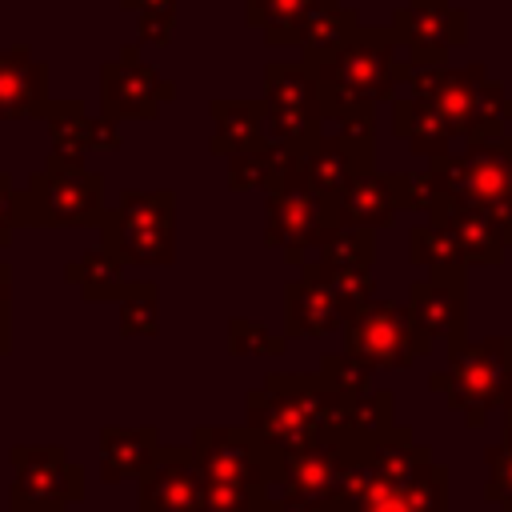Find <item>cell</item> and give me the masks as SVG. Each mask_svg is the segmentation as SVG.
Returning a JSON list of instances; mask_svg holds the SVG:
<instances>
[{
    "mask_svg": "<svg viewBox=\"0 0 512 512\" xmlns=\"http://www.w3.org/2000/svg\"><path fill=\"white\" fill-rule=\"evenodd\" d=\"M412 212H448V208H480L488 212L504 244L512 248V132L488 144H468L464 156L428 160L424 172H408Z\"/></svg>",
    "mask_w": 512,
    "mask_h": 512,
    "instance_id": "obj_1",
    "label": "cell"
},
{
    "mask_svg": "<svg viewBox=\"0 0 512 512\" xmlns=\"http://www.w3.org/2000/svg\"><path fill=\"white\" fill-rule=\"evenodd\" d=\"M352 396L324 372H268L260 388L244 396L248 428L276 452H296L328 432L344 428Z\"/></svg>",
    "mask_w": 512,
    "mask_h": 512,
    "instance_id": "obj_2",
    "label": "cell"
},
{
    "mask_svg": "<svg viewBox=\"0 0 512 512\" xmlns=\"http://www.w3.org/2000/svg\"><path fill=\"white\" fill-rule=\"evenodd\" d=\"M408 96L420 100L448 136H464L468 144H488L512 132V100L480 60H468L460 68L412 64Z\"/></svg>",
    "mask_w": 512,
    "mask_h": 512,
    "instance_id": "obj_3",
    "label": "cell"
},
{
    "mask_svg": "<svg viewBox=\"0 0 512 512\" xmlns=\"http://www.w3.org/2000/svg\"><path fill=\"white\" fill-rule=\"evenodd\" d=\"M400 40L392 28H356L324 64L320 72V100L324 120H344L356 108H376L392 100L400 84L412 76V60H400Z\"/></svg>",
    "mask_w": 512,
    "mask_h": 512,
    "instance_id": "obj_4",
    "label": "cell"
},
{
    "mask_svg": "<svg viewBox=\"0 0 512 512\" xmlns=\"http://www.w3.org/2000/svg\"><path fill=\"white\" fill-rule=\"evenodd\" d=\"M192 452L204 468L208 512H264L276 492V460L280 452L264 444L248 424L216 428L200 424L192 432Z\"/></svg>",
    "mask_w": 512,
    "mask_h": 512,
    "instance_id": "obj_5",
    "label": "cell"
},
{
    "mask_svg": "<svg viewBox=\"0 0 512 512\" xmlns=\"http://www.w3.org/2000/svg\"><path fill=\"white\" fill-rule=\"evenodd\" d=\"M284 156L268 180V204H264V244L284 252L288 264H304L320 240L336 228V204L324 200L300 172L296 148L280 144Z\"/></svg>",
    "mask_w": 512,
    "mask_h": 512,
    "instance_id": "obj_6",
    "label": "cell"
},
{
    "mask_svg": "<svg viewBox=\"0 0 512 512\" xmlns=\"http://www.w3.org/2000/svg\"><path fill=\"white\" fill-rule=\"evenodd\" d=\"M104 216V176L64 156H48V164L32 172L16 196L20 228H100Z\"/></svg>",
    "mask_w": 512,
    "mask_h": 512,
    "instance_id": "obj_7",
    "label": "cell"
},
{
    "mask_svg": "<svg viewBox=\"0 0 512 512\" xmlns=\"http://www.w3.org/2000/svg\"><path fill=\"white\" fill-rule=\"evenodd\" d=\"M428 388L448 396V408H456L468 428H484L488 412L512 400V336L448 348V368L432 372Z\"/></svg>",
    "mask_w": 512,
    "mask_h": 512,
    "instance_id": "obj_8",
    "label": "cell"
},
{
    "mask_svg": "<svg viewBox=\"0 0 512 512\" xmlns=\"http://www.w3.org/2000/svg\"><path fill=\"white\" fill-rule=\"evenodd\" d=\"M100 244L124 264L160 268L176 260V196L168 188L136 192L124 188L116 208L100 224Z\"/></svg>",
    "mask_w": 512,
    "mask_h": 512,
    "instance_id": "obj_9",
    "label": "cell"
},
{
    "mask_svg": "<svg viewBox=\"0 0 512 512\" xmlns=\"http://www.w3.org/2000/svg\"><path fill=\"white\" fill-rule=\"evenodd\" d=\"M264 140L304 144L324 124L320 72L308 60H272L264 64Z\"/></svg>",
    "mask_w": 512,
    "mask_h": 512,
    "instance_id": "obj_10",
    "label": "cell"
},
{
    "mask_svg": "<svg viewBox=\"0 0 512 512\" xmlns=\"http://www.w3.org/2000/svg\"><path fill=\"white\" fill-rule=\"evenodd\" d=\"M12 460V512H68L84 500V468L60 444H16Z\"/></svg>",
    "mask_w": 512,
    "mask_h": 512,
    "instance_id": "obj_11",
    "label": "cell"
},
{
    "mask_svg": "<svg viewBox=\"0 0 512 512\" xmlns=\"http://www.w3.org/2000/svg\"><path fill=\"white\" fill-rule=\"evenodd\" d=\"M344 352L352 360L368 364L372 372L376 368L400 372L416 356H424L416 328H412V316H408V304H396V300H372L364 312H356L344 324Z\"/></svg>",
    "mask_w": 512,
    "mask_h": 512,
    "instance_id": "obj_12",
    "label": "cell"
},
{
    "mask_svg": "<svg viewBox=\"0 0 512 512\" xmlns=\"http://www.w3.org/2000/svg\"><path fill=\"white\" fill-rule=\"evenodd\" d=\"M168 100H176V84L140 60V44H124L100 68V116L108 120H152Z\"/></svg>",
    "mask_w": 512,
    "mask_h": 512,
    "instance_id": "obj_13",
    "label": "cell"
},
{
    "mask_svg": "<svg viewBox=\"0 0 512 512\" xmlns=\"http://www.w3.org/2000/svg\"><path fill=\"white\" fill-rule=\"evenodd\" d=\"M136 512H208V484L192 444H160L140 472Z\"/></svg>",
    "mask_w": 512,
    "mask_h": 512,
    "instance_id": "obj_14",
    "label": "cell"
},
{
    "mask_svg": "<svg viewBox=\"0 0 512 512\" xmlns=\"http://www.w3.org/2000/svg\"><path fill=\"white\" fill-rule=\"evenodd\" d=\"M408 316H412V328H416L424 356L436 344H444V348L464 344V328H468L464 272H428L424 280H416L408 292Z\"/></svg>",
    "mask_w": 512,
    "mask_h": 512,
    "instance_id": "obj_15",
    "label": "cell"
},
{
    "mask_svg": "<svg viewBox=\"0 0 512 512\" xmlns=\"http://www.w3.org/2000/svg\"><path fill=\"white\" fill-rule=\"evenodd\" d=\"M368 444L360 436H348V432H328L296 452H280L276 460V492H288V496H308V500H332L336 484H340V472L348 464V456Z\"/></svg>",
    "mask_w": 512,
    "mask_h": 512,
    "instance_id": "obj_16",
    "label": "cell"
},
{
    "mask_svg": "<svg viewBox=\"0 0 512 512\" xmlns=\"http://www.w3.org/2000/svg\"><path fill=\"white\" fill-rule=\"evenodd\" d=\"M392 32L412 64H444L452 48L468 44V12L448 0H408L392 12Z\"/></svg>",
    "mask_w": 512,
    "mask_h": 512,
    "instance_id": "obj_17",
    "label": "cell"
},
{
    "mask_svg": "<svg viewBox=\"0 0 512 512\" xmlns=\"http://www.w3.org/2000/svg\"><path fill=\"white\" fill-rule=\"evenodd\" d=\"M412 208V192H408V172H352L348 184L336 196V224L344 228H388L396 220V212Z\"/></svg>",
    "mask_w": 512,
    "mask_h": 512,
    "instance_id": "obj_18",
    "label": "cell"
},
{
    "mask_svg": "<svg viewBox=\"0 0 512 512\" xmlns=\"http://www.w3.org/2000/svg\"><path fill=\"white\" fill-rule=\"evenodd\" d=\"M344 308L332 292V284L316 272L304 268L300 280L284 284V336L288 340H304V336H328L336 328H344Z\"/></svg>",
    "mask_w": 512,
    "mask_h": 512,
    "instance_id": "obj_19",
    "label": "cell"
},
{
    "mask_svg": "<svg viewBox=\"0 0 512 512\" xmlns=\"http://www.w3.org/2000/svg\"><path fill=\"white\" fill-rule=\"evenodd\" d=\"M48 108V68L32 56L28 44L0 48V120L44 116Z\"/></svg>",
    "mask_w": 512,
    "mask_h": 512,
    "instance_id": "obj_20",
    "label": "cell"
},
{
    "mask_svg": "<svg viewBox=\"0 0 512 512\" xmlns=\"http://www.w3.org/2000/svg\"><path fill=\"white\" fill-rule=\"evenodd\" d=\"M368 460H372V488H404L416 484L432 464V448L416 444V436L404 424H392L388 432H380L368 444Z\"/></svg>",
    "mask_w": 512,
    "mask_h": 512,
    "instance_id": "obj_21",
    "label": "cell"
},
{
    "mask_svg": "<svg viewBox=\"0 0 512 512\" xmlns=\"http://www.w3.org/2000/svg\"><path fill=\"white\" fill-rule=\"evenodd\" d=\"M292 148H296V160H300L304 180L324 200H332V204H336L340 188L348 184V176L352 172H364V164L348 152V144L340 140V132H316V136H308L304 144H292Z\"/></svg>",
    "mask_w": 512,
    "mask_h": 512,
    "instance_id": "obj_22",
    "label": "cell"
},
{
    "mask_svg": "<svg viewBox=\"0 0 512 512\" xmlns=\"http://www.w3.org/2000/svg\"><path fill=\"white\" fill-rule=\"evenodd\" d=\"M156 448H160V436H156L152 424H144V428H116V424L100 428V480L104 484H120L128 476L140 480V472L152 464Z\"/></svg>",
    "mask_w": 512,
    "mask_h": 512,
    "instance_id": "obj_23",
    "label": "cell"
},
{
    "mask_svg": "<svg viewBox=\"0 0 512 512\" xmlns=\"http://www.w3.org/2000/svg\"><path fill=\"white\" fill-rule=\"evenodd\" d=\"M212 156H232L264 144V100H212Z\"/></svg>",
    "mask_w": 512,
    "mask_h": 512,
    "instance_id": "obj_24",
    "label": "cell"
},
{
    "mask_svg": "<svg viewBox=\"0 0 512 512\" xmlns=\"http://www.w3.org/2000/svg\"><path fill=\"white\" fill-rule=\"evenodd\" d=\"M324 4L328 0H244V20L248 28L264 32L268 48H288V44H300L304 24Z\"/></svg>",
    "mask_w": 512,
    "mask_h": 512,
    "instance_id": "obj_25",
    "label": "cell"
},
{
    "mask_svg": "<svg viewBox=\"0 0 512 512\" xmlns=\"http://www.w3.org/2000/svg\"><path fill=\"white\" fill-rule=\"evenodd\" d=\"M432 220L452 224V232H456V240H460L468 264H488V268L504 264L508 244H504L500 224H496L488 212H480V208H448V212H436Z\"/></svg>",
    "mask_w": 512,
    "mask_h": 512,
    "instance_id": "obj_26",
    "label": "cell"
},
{
    "mask_svg": "<svg viewBox=\"0 0 512 512\" xmlns=\"http://www.w3.org/2000/svg\"><path fill=\"white\" fill-rule=\"evenodd\" d=\"M444 496H448V472L444 464H432L416 484L372 488L356 512H444Z\"/></svg>",
    "mask_w": 512,
    "mask_h": 512,
    "instance_id": "obj_27",
    "label": "cell"
},
{
    "mask_svg": "<svg viewBox=\"0 0 512 512\" xmlns=\"http://www.w3.org/2000/svg\"><path fill=\"white\" fill-rule=\"evenodd\" d=\"M392 132L420 160H440V156H448V144H452V136L440 128V120L412 96H396L392 100Z\"/></svg>",
    "mask_w": 512,
    "mask_h": 512,
    "instance_id": "obj_28",
    "label": "cell"
},
{
    "mask_svg": "<svg viewBox=\"0 0 512 512\" xmlns=\"http://www.w3.org/2000/svg\"><path fill=\"white\" fill-rule=\"evenodd\" d=\"M64 280L76 284L84 300H120V292L128 284L124 280V260L116 252H108L104 244H96L80 260H72L64 268Z\"/></svg>",
    "mask_w": 512,
    "mask_h": 512,
    "instance_id": "obj_29",
    "label": "cell"
},
{
    "mask_svg": "<svg viewBox=\"0 0 512 512\" xmlns=\"http://www.w3.org/2000/svg\"><path fill=\"white\" fill-rule=\"evenodd\" d=\"M408 252H412V264H420L428 272H468L464 248H460L452 224H444V220H432L428 216L424 224H412Z\"/></svg>",
    "mask_w": 512,
    "mask_h": 512,
    "instance_id": "obj_30",
    "label": "cell"
},
{
    "mask_svg": "<svg viewBox=\"0 0 512 512\" xmlns=\"http://www.w3.org/2000/svg\"><path fill=\"white\" fill-rule=\"evenodd\" d=\"M48 124V140H52V156H64V160H80L92 152L88 144V128H92V116L80 100H48L44 116Z\"/></svg>",
    "mask_w": 512,
    "mask_h": 512,
    "instance_id": "obj_31",
    "label": "cell"
},
{
    "mask_svg": "<svg viewBox=\"0 0 512 512\" xmlns=\"http://www.w3.org/2000/svg\"><path fill=\"white\" fill-rule=\"evenodd\" d=\"M356 28H360L356 8H344L340 0H328V4L304 24V36H300L304 60H308V64H324Z\"/></svg>",
    "mask_w": 512,
    "mask_h": 512,
    "instance_id": "obj_32",
    "label": "cell"
},
{
    "mask_svg": "<svg viewBox=\"0 0 512 512\" xmlns=\"http://www.w3.org/2000/svg\"><path fill=\"white\" fill-rule=\"evenodd\" d=\"M376 260V236L368 228H344L336 224L320 248H316V264L320 268H356V272H372Z\"/></svg>",
    "mask_w": 512,
    "mask_h": 512,
    "instance_id": "obj_33",
    "label": "cell"
},
{
    "mask_svg": "<svg viewBox=\"0 0 512 512\" xmlns=\"http://www.w3.org/2000/svg\"><path fill=\"white\" fill-rule=\"evenodd\" d=\"M280 156H284V148H280V144H272V140H264V144H256V148H244V152L224 156L228 188H232V192L268 188V180H272V172H276Z\"/></svg>",
    "mask_w": 512,
    "mask_h": 512,
    "instance_id": "obj_34",
    "label": "cell"
},
{
    "mask_svg": "<svg viewBox=\"0 0 512 512\" xmlns=\"http://www.w3.org/2000/svg\"><path fill=\"white\" fill-rule=\"evenodd\" d=\"M120 336H156L160 328V296L148 280H128L120 292Z\"/></svg>",
    "mask_w": 512,
    "mask_h": 512,
    "instance_id": "obj_35",
    "label": "cell"
},
{
    "mask_svg": "<svg viewBox=\"0 0 512 512\" xmlns=\"http://www.w3.org/2000/svg\"><path fill=\"white\" fill-rule=\"evenodd\" d=\"M300 268H308V272H316V276H324V280L332 284V292H336V300H340V308H344V320H352L356 312H364V308L376 300L372 272H356V268H320L316 260H304Z\"/></svg>",
    "mask_w": 512,
    "mask_h": 512,
    "instance_id": "obj_36",
    "label": "cell"
},
{
    "mask_svg": "<svg viewBox=\"0 0 512 512\" xmlns=\"http://www.w3.org/2000/svg\"><path fill=\"white\" fill-rule=\"evenodd\" d=\"M124 12L136 16V44H168L176 28V0H120Z\"/></svg>",
    "mask_w": 512,
    "mask_h": 512,
    "instance_id": "obj_37",
    "label": "cell"
},
{
    "mask_svg": "<svg viewBox=\"0 0 512 512\" xmlns=\"http://www.w3.org/2000/svg\"><path fill=\"white\" fill-rule=\"evenodd\" d=\"M284 340L288 336H276L256 320H244V316L228 320V352L232 356H280Z\"/></svg>",
    "mask_w": 512,
    "mask_h": 512,
    "instance_id": "obj_38",
    "label": "cell"
},
{
    "mask_svg": "<svg viewBox=\"0 0 512 512\" xmlns=\"http://www.w3.org/2000/svg\"><path fill=\"white\" fill-rule=\"evenodd\" d=\"M484 464H488V476H484V500L500 504V512H512V444H488L484 448Z\"/></svg>",
    "mask_w": 512,
    "mask_h": 512,
    "instance_id": "obj_39",
    "label": "cell"
},
{
    "mask_svg": "<svg viewBox=\"0 0 512 512\" xmlns=\"http://www.w3.org/2000/svg\"><path fill=\"white\" fill-rule=\"evenodd\" d=\"M320 372H324L340 392H348V396L372 392V368L360 364V360H352L348 352H332V356H324V360H320Z\"/></svg>",
    "mask_w": 512,
    "mask_h": 512,
    "instance_id": "obj_40",
    "label": "cell"
},
{
    "mask_svg": "<svg viewBox=\"0 0 512 512\" xmlns=\"http://www.w3.org/2000/svg\"><path fill=\"white\" fill-rule=\"evenodd\" d=\"M264 512H340L332 500H308V496H288V492H276L268 496Z\"/></svg>",
    "mask_w": 512,
    "mask_h": 512,
    "instance_id": "obj_41",
    "label": "cell"
},
{
    "mask_svg": "<svg viewBox=\"0 0 512 512\" xmlns=\"http://www.w3.org/2000/svg\"><path fill=\"white\" fill-rule=\"evenodd\" d=\"M16 184L8 172H0V248L12 240V228H16Z\"/></svg>",
    "mask_w": 512,
    "mask_h": 512,
    "instance_id": "obj_42",
    "label": "cell"
},
{
    "mask_svg": "<svg viewBox=\"0 0 512 512\" xmlns=\"http://www.w3.org/2000/svg\"><path fill=\"white\" fill-rule=\"evenodd\" d=\"M120 120H108V116H92V128H88V144L92 152H116L120 148Z\"/></svg>",
    "mask_w": 512,
    "mask_h": 512,
    "instance_id": "obj_43",
    "label": "cell"
},
{
    "mask_svg": "<svg viewBox=\"0 0 512 512\" xmlns=\"http://www.w3.org/2000/svg\"><path fill=\"white\" fill-rule=\"evenodd\" d=\"M12 348V296H0V356Z\"/></svg>",
    "mask_w": 512,
    "mask_h": 512,
    "instance_id": "obj_44",
    "label": "cell"
},
{
    "mask_svg": "<svg viewBox=\"0 0 512 512\" xmlns=\"http://www.w3.org/2000/svg\"><path fill=\"white\" fill-rule=\"evenodd\" d=\"M0 296H12V268L0 264Z\"/></svg>",
    "mask_w": 512,
    "mask_h": 512,
    "instance_id": "obj_45",
    "label": "cell"
},
{
    "mask_svg": "<svg viewBox=\"0 0 512 512\" xmlns=\"http://www.w3.org/2000/svg\"><path fill=\"white\" fill-rule=\"evenodd\" d=\"M504 444H512V400L504 404Z\"/></svg>",
    "mask_w": 512,
    "mask_h": 512,
    "instance_id": "obj_46",
    "label": "cell"
}]
</instances>
